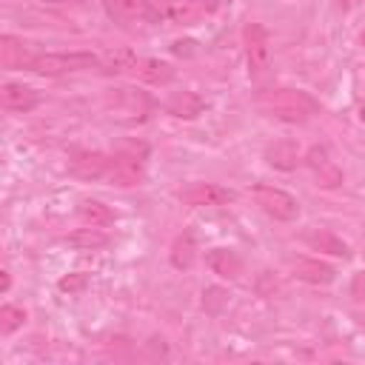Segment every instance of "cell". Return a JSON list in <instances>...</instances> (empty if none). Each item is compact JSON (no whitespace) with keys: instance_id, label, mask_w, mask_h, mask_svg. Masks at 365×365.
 Returning <instances> with one entry per match:
<instances>
[{"instance_id":"1","label":"cell","mask_w":365,"mask_h":365,"mask_svg":"<svg viewBox=\"0 0 365 365\" xmlns=\"http://www.w3.org/2000/svg\"><path fill=\"white\" fill-rule=\"evenodd\" d=\"M257 106L282 120V123H305L308 117H314L319 111V103L308 94V91H299V88H268V91H259L257 94Z\"/></svg>"},{"instance_id":"2","label":"cell","mask_w":365,"mask_h":365,"mask_svg":"<svg viewBox=\"0 0 365 365\" xmlns=\"http://www.w3.org/2000/svg\"><path fill=\"white\" fill-rule=\"evenodd\" d=\"M91 66H97V57L91 51H37L29 71L57 77V74H68V71H80Z\"/></svg>"},{"instance_id":"3","label":"cell","mask_w":365,"mask_h":365,"mask_svg":"<svg viewBox=\"0 0 365 365\" xmlns=\"http://www.w3.org/2000/svg\"><path fill=\"white\" fill-rule=\"evenodd\" d=\"M143 171H145V145H123L111 157V168H108L106 180L111 185L128 188L143 180Z\"/></svg>"},{"instance_id":"4","label":"cell","mask_w":365,"mask_h":365,"mask_svg":"<svg viewBox=\"0 0 365 365\" xmlns=\"http://www.w3.org/2000/svg\"><path fill=\"white\" fill-rule=\"evenodd\" d=\"M242 43H245V60H248V74L251 80H262L271 68V40L265 26L259 23H245L242 29Z\"/></svg>"},{"instance_id":"5","label":"cell","mask_w":365,"mask_h":365,"mask_svg":"<svg viewBox=\"0 0 365 365\" xmlns=\"http://www.w3.org/2000/svg\"><path fill=\"white\" fill-rule=\"evenodd\" d=\"M251 197H254V202H257L268 217H274V220H279V222H291V220H297V214H299L297 197H291L288 191H282V188H277V185L257 182V185L251 188Z\"/></svg>"},{"instance_id":"6","label":"cell","mask_w":365,"mask_h":365,"mask_svg":"<svg viewBox=\"0 0 365 365\" xmlns=\"http://www.w3.org/2000/svg\"><path fill=\"white\" fill-rule=\"evenodd\" d=\"M148 23H191L197 14L194 0H143V11H140Z\"/></svg>"},{"instance_id":"7","label":"cell","mask_w":365,"mask_h":365,"mask_svg":"<svg viewBox=\"0 0 365 365\" xmlns=\"http://www.w3.org/2000/svg\"><path fill=\"white\" fill-rule=\"evenodd\" d=\"M111 168V157H106L103 151H74L68 171L80 180H103Z\"/></svg>"},{"instance_id":"8","label":"cell","mask_w":365,"mask_h":365,"mask_svg":"<svg viewBox=\"0 0 365 365\" xmlns=\"http://www.w3.org/2000/svg\"><path fill=\"white\" fill-rule=\"evenodd\" d=\"M177 197L185 205H222L231 200V194L214 182H188L185 188L177 191Z\"/></svg>"},{"instance_id":"9","label":"cell","mask_w":365,"mask_h":365,"mask_svg":"<svg viewBox=\"0 0 365 365\" xmlns=\"http://www.w3.org/2000/svg\"><path fill=\"white\" fill-rule=\"evenodd\" d=\"M34 57H37V51L31 48V43H23L20 37H11V34L0 37V63H3V68H29Z\"/></svg>"},{"instance_id":"10","label":"cell","mask_w":365,"mask_h":365,"mask_svg":"<svg viewBox=\"0 0 365 365\" xmlns=\"http://www.w3.org/2000/svg\"><path fill=\"white\" fill-rule=\"evenodd\" d=\"M108 108L114 114H128V123L143 120L148 111V100L145 94H137L131 88H117L114 94H108Z\"/></svg>"},{"instance_id":"11","label":"cell","mask_w":365,"mask_h":365,"mask_svg":"<svg viewBox=\"0 0 365 365\" xmlns=\"http://www.w3.org/2000/svg\"><path fill=\"white\" fill-rule=\"evenodd\" d=\"M137 80L143 83H151V86H163V83H171L174 80V68L163 60H154V57H134L131 68H128Z\"/></svg>"},{"instance_id":"12","label":"cell","mask_w":365,"mask_h":365,"mask_svg":"<svg viewBox=\"0 0 365 365\" xmlns=\"http://www.w3.org/2000/svg\"><path fill=\"white\" fill-rule=\"evenodd\" d=\"M0 100L6 111H31L40 103V94L23 83H6L0 88Z\"/></svg>"},{"instance_id":"13","label":"cell","mask_w":365,"mask_h":365,"mask_svg":"<svg viewBox=\"0 0 365 365\" xmlns=\"http://www.w3.org/2000/svg\"><path fill=\"white\" fill-rule=\"evenodd\" d=\"M305 163L317 171V177H319V185H325V188H334V185H339L342 182V171L328 160V151L322 148V145H314L308 154H305Z\"/></svg>"},{"instance_id":"14","label":"cell","mask_w":365,"mask_h":365,"mask_svg":"<svg viewBox=\"0 0 365 365\" xmlns=\"http://www.w3.org/2000/svg\"><path fill=\"white\" fill-rule=\"evenodd\" d=\"M291 271L297 279H305L311 285H328L334 279V268L328 262H319V259H308V257H299L291 262Z\"/></svg>"},{"instance_id":"15","label":"cell","mask_w":365,"mask_h":365,"mask_svg":"<svg viewBox=\"0 0 365 365\" xmlns=\"http://www.w3.org/2000/svg\"><path fill=\"white\" fill-rule=\"evenodd\" d=\"M205 262H208V268H211L214 274H220L222 279H237V277L242 274V259H240L234 251H228V248H214V251H208Z\"/></svg>"},{"instance_id":"16","label":"cell","mask_w":365,"mask_h":365,"mask_svg":"<svg viewBox=\"0 0 365 365\" xmlns=\"http://www.w3.org/2000/svg\"><path fill=\"white\" fill-rule=\"evenodd\" d=\"M202 108H205V103H202V97H197L194 91H177V94H171V97L165 100V111L174 114V117H182V120L197 117Z\"/></svg>"},{"instance_id":"17","label":"cell","mask_w":365,"mask_h":365,"mask_svg":"<svg viewBox=\"0 0 365 365\" xmlns=\"http://www.w3.org/2000/svg\"><path fill=\"white\" fill-rule=\"evenodd\" d=\"M265 160L274 165V168H282V171H291L297 168L299 163V151H297V143L291 140H277L265 148Z\"/></svg>"},{"instance_id":"18","label":"cell","mask_w":365,"mask_h":365,"mask_svg":"<svg viewBox=\"0 0 365 365\" xmlns=\"http://www.w3.org/2000/svg\"><path fill=\"white\" fill-rule=\"evenodd\" d=\"M305 242H308L311 248H317V251L331 254V257H342V259L351 257V248H348L339 237H334V234H328V231H311V234H305Z\"/></svg>"},{"instance_id":"19","label":"cell","mask_w":365,"mask_h":365,"mask_svg":"<svg viewBox=\"0 0 365 365\" xmlns=\"http://www.w3.org/2000/svg\"><path fill=\"white\" fill-rule=\"evenodd\" d=\"M103 9L114 23L125 26L143 11V0H103Z\"/></svg>"},{"instance_id":"20","label":"cell","mask_w":365,"mask_h":365,"mask_svg":"<svg viewBox=\"0 0 365 365\" xmlns=\"http://www.w3.org/2000/svg\"><path fill=\"white\" fill-rule=\"evenodd\" d=\"M66 242L74 245V248H86V251H91V248H103V245H108V234H103L100 225H91V228H77L74 234L66 237Z\"/></svg>"},{"instance_id":"21","label":"cell","mask_w":365,"mask_h":365,"mask_svg":"<svg viewBox=\"0 0 365 365\" xmlns=\"http://www.w3.org/2000/svg\"><path fill=\"white\" fill-rule=\"evenodd\" d=\"M80 214H83V220H88L91 225H100V228L108 225V222H114V211L108 205L97 202V200H86L80 205Z\"/></svg>"},{"instance_id":"22","label":"cell","mask_w":365,"mask_h":365,"mask_svg":"<svg viewBox=\"0 0 365 365\" xmlns=\"http://www.w3.org/2000/svg\"><path fill=\"white\" fill-rule=\"evenodd\" d=\"M171 262L177 268H191V262H194V237L188 231L182 237H177V242L171 248Z\"/></svg>"},{"instance_id":"23","label":"cell","mask_w":365,"mask_h":365,"mask_svg":"<svg viewBox=\"0 0 365 365\" xmlns=\"http://www.w3.org/2000/svg\"><path fill=\"white\" fill-rule=\"evenodd\" d=\"M23 322H26V311L23 308H17V305H3L0 308V334L3 336H9L17 328H23Z\"/></svg>"},{"instance_id":"24","label":"cell","mask_w":365,"mask_h":365,"mask_svg":"<svg viewBox=\"0 0 365 365\" xmlns=\"http://www.w3.org/2000/svg\"><path fill=\"white\" fill-rule=\"evenodd\" d=\"M83 285H86V274H68V277L60 279V288L63 291H80Z\"/></svg>"},{"instance_id":"25","label":"cell","mask_w":365,"mask_h":365,"mask_svg":"<svg viewBox=\"0 0 365 365\" xmlns=\"http://www.w3.org/2000/svg\"><path fill=\"white\" fill-rule=\"evenodd\" d=\"M217 3L220 0H194V9H197V14H211L217 9Z\"/></svg>"},{"instance_id":"26","label":"cell","mask_w":365,"mask_h":365,"mask_svg":"<svg viewBox=\"0 0 365 365\" xmlns=\"http://www.w3.org/2000/svg\"><path fill=\"white\" fill-rule=\"evenodd\" d=\"M9 282H11L9 279V271H3V291H9Z\"/></svg>"},{"instance_id":"27","label":"cell","mask_w":365,"mask_h":365,"mask_svg":"<svg viewBox=\"0 0 365 365\" xmlns=\"http://www.w3.org/2000/svg\"><path fill=\"white\" fill-rule=\"evenodd\" d=\"M359 117H362V120H365V106H362V108H359Z\"/></svg>"},{"instance_id":"28","label":"cell","mask_w":365,"mask_h":365,"mask_svg":"<svg viewBox=\"0 0 365 365\" xmlns=\"http://www.w3.org/2000/svg\"><path fill=\"white\" fill-rule=\"evenodd\" d=\"M43 3H66V0H43Z\"/></svg>"}]
</instances>
